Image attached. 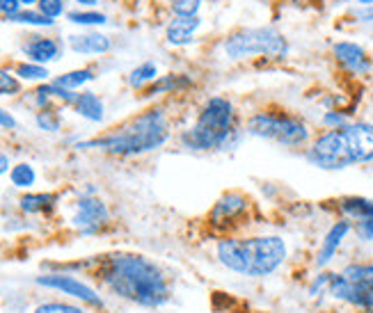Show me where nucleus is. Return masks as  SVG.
<instances>
[{
  "mask_svg": "<svg viewBox=\"0 0 373 313\" xmlns=\"http://www.w3.org/2000/svg\"><path fill=\"white\" fill-rule=\"evenodd\" d=\"M327 295L362 313H373V263H348L332 272Z\"/></svg>",
  "mask_w": 373,
  "mask_h": 313,
  "instance_id": "obj_8",
  "label": "nucleus"
},
{
  "mask_svg": "<svg viewBox=\"0 0 373 313\" xmlns=\"http://www.w3.org/2000/svg\"><path fill=\"white\" fill-rule=\"evenodd\" d=\"M236 133V110L231 101L213 96L199 110L197 122L181 133V144L190 151H218Z\"/></svg>",
  "mask_w": 373,
  "mask_h": 313,
  "instance_id": "obj_5",
  "label": "nucleus"
},
{
  "mask_svg": "<svg viewBox=\"0 0 373 313\" xmlns=\"http://www.w3.org/2000/svg\"><path fill=\"white\" fill-rule=\"evenodd\" d=\"M0 129H7V131L17 129V119H14L10 113H5L3 108H0Z\"/></svg>",
  "mask_w": 373,
  "mask_h": 313,
  "instance_id": "obj_35",
  "label": "nucleus"
},
{
  "mask_svg": "<svg viewBox=\"0 0 373 313\" xmlns=\"http://www.w3.org/2000/svg\"><path fill=\"white\" fill-rule=\"evenodd\" d=\"M357 21H362V23H373V5L357 10Z\"/></svg>",
  "mask_w": 373,
  "mask_h": 313,
  "instance_id": "obj_36",
  "label": "nucleus"
},
{
  "mask_svg": "<svg viewBox=\"0 0 373 313\" xmlns=\"http://www.w3.org/2000/svg\"><path fill=\"white\" fill-rule=\"evenodd\" d=\"M201 0H172L174 17H197Z\"/></svg>",
  "mask_w": 373,
  "mask_h": 313,
  "instance_id": "obj_30",
  "label": "nucleus"
},
{
  "mask_svg": "<svg viewBox=\"0 0 373 313\" xmlns=\"http://www.w3.org/2000/svg\"><path fill=\"white\" fill-rule=\"evenodd\" d=\"M158 80V66H156L154 62H145L136 66L131 73H129V85L136 87V89H143L147 85H152Z\"/></svg>",
  "mask_w": 373,
  "mask_h": 313,
  "instance_id": "obj_21",
  "label": "nucleus"
},
{
  "mask_svg": "<svg viewBox=\"0 0 373 313\" xmlns=\"http://www.w3.org/2000/svg\"><path fill=\"white\" fill-rule=\"evenodd\" d=\"M248 133L289 149H300L311 137L307 122L293 113H284V110H261V113H255L248 122Z\"/></svg>",
  "mask_w": 373,
  "mask_h": 313,
  "instance_id": "obj_6",
  "label": "nucleus"
},
{
  "mask_svg": "<svg viewBox=\"0 0 373 313\" xmlns=\"http://www.w3.org/2000/svg\"><path fill=\"white\" fill-rule=\"evenodd\" d=\"M330 281H332V272H318L309 284V297H318L320 293H327L330 288Z\"/></svg>",
  "mask_w": 373,
  "mask_h": 313,
  "instance_id": "obj_32",
  "label": "nucleus"
},
{
  "mask_svg": "<svg viewBox=\"0 0 373 313\" xmlns=\"http://www.w3.org/2000/svg\"><path fill=\"white\" fill-rule=\"evenodd\" d=\"M24 10V5L19 3V0H0V14H3L5 19H12L14 14H19Z\"/></svg>",
  "mask_w": 373,
  "mask_h": 313,
  "instance_id": "obj_34",
  "label": "nucleus"
},
{
  "mask_svg": "<svg viewBox=\"0 0 373 313\" xmlns=\"http://www.w3.org/2000/svg\"><path fill=\"white\" fill-rule=\"evenodd\" d=\"M350 234H353V225H350L346 218L337 220L330 229H327V234L323 236L320 247L316 252V260H314L318 270H323V267L332 263L334 256H337V252L341 249V245H344V240Z\"/></svg>",
  "mask_w": 373,
  "mask_h": 313,
  "instance_id": "obj_13",
  "label": "nucleus"
},
{
  "mask_svg": "<svg viewBox=\"0 0 373 313\" xmlns=\"http://www.w3.org/2000/svg\"><path fill=\"white\" fill-rule=\"evenodd\" d=\"M248 199H245L241 192H227V195H222L218 199V204L213 206L211 211V225L215 227H229L234 225L243 218L245 213H248Z\"/></svg>",
  "mask_w": 373,
  "mask_h": 313,
  "instance_id": "obj_14",
  "label": "nucleus"
},
{
  "mask_svg": "<svg viewBox=\"0 0 373 313\" xmlns=\"http://www.w3.org/2000/svg\"><path fill=\"white\" fill-rule=\"evenodd\" d=\"M304 155L314 167L327 171L373 162V124L350 122L344 129L320 133Z\"/></svg>",
  "mask_w": 373,
  "mask_h": 313,
  "instance_id": "obj_2",
  "label": "nucleus"
},
{
  "mask_svg": "<svg viewBox=\"0 0 373 313\" xmlns=\"http://www.w3.org/2000/svg\"><path fill=\"white\" fill-rule=\"evenodd\" d=\"M332 55L341 69L350 73V76H367L373 66L369 53L355 41H337L332 46Z\"/></svg>",
  "mask_w": 373,
  "mask_h": 313,
  "instance_id": "obj_12",
  "label": "nucleus"
},
{
  "mask_svg": "<svg viewBox=\"0 0 373 313\" xmlns=\"http://www.w3.org/2000/svg\"><path fill=\"white\" fill-rule=\"evenodd\" d=\"M225 55L229 59H248L255 55H264L268 59H284L289 55V41L273 26L243 28L225 39Z\"/></svg>",
  "mask_w": 373,
  "mask_h": 313,
  "instance_id": "obj_7",
  "label": "nucleus"
},
{
  "mask_svg": "<svg viewBox=\"0 0 373 313\" xmlns=\"http://www.w3.org/2000/svg\"><path fill=\"white\" fill-rule=\"evenodd\" d=\"M21 92V83L7 69H0V96H14Z\"/></svg>",
  "mask_w": 373,
  "mask_h": 313,
  "instance_id": "obj_28",
  "label": "nucleus"
},
{
  "mask_svg": "<svg viewBox=\"0 0 373 313\" xmlns=\"http://www.w3.org/2000/svg\"><path fill=\"white\" fill-rule=\"evenodd\" d=\"M101 281L115 295L138 307L158 309L170 302L165 272L143 254H115L101 267Z\"/></svg>",
  "mask_w": 373,
  "mask_h": 313,
  "instance_id": "obj_1",
  "label": "nucleus"
},
{
  "mask_svg": "<svg viewBox=\"0 0 373 313\" xmlns=\"http://www.w3.org/2000/svg\"><path fill=\"white\" fill-rule=\"evenodd\" d=\"M192 85V80L188 76H183V73H170V76H163L158 78L156 83H152L147 87L145 96H158V94H167V92H183V89H188Z\"/></svg>",
  "mask_w": 373,
  "mask_h": 313,
  "instance_id": "obj_20",
  "label": "nucleus"
},
{
  "mask_svg": "<svg viewBox=\"0 0 373 313\" xmlns=\"http://www.w3.org/2000/svg\"><path fill=\"white\" fill-rule=\"evenodd\" d=\"M19 3L24 5V7H33V5H37V3H39V0H19Z\"/></svg>",
  "mask_w": 373,
  "mask_h": 313,
  "instance_id": "obj_39",
  "label": "nucleus"
},
{
  "mask_svg": "<svg viewBox=\"0 0 373 313\" xmlns=\"http://www.w3.org/2000/svg\"><path fill=\"white\" fill-rule=\"evenodd\" d=\"M10 178L12 183L17 185V188H33L35 181H37V171L33 165H28V162H19V165H14L10 169Z\"/></svg>",
  "mask_w": 373,
  "mask_h": 313,
  "instance_id": "obj_25",
  "label": "nucleus"
},
{
  "mask_svg": "<svg viewBox=\"0 0 373 313\" xmlns=\"http://www.w3.org/2000/svg\"><path fill=\"white\" fill-rule=\"evenodd\" d=\"M17 76L24 80H46L48 69L42 64H35V62H21L17 66Z\"/></svg>",
  "mask_w": 373,
  "mask_h": 313,
  "instance_id": "obj_27",
  "label": "nucleus"
},
{
  "mask_svg": "<svg viewBox=\"0 0 373 313\" xmlns=\"http://www.w3.org/2000/svg\"><path fill=\"white\" fill-rule=\"evenodd\" d=\"M110 213L108 206L96 197H80L73 204V215H71V227L78 231L80 236H94L108 225Z\"/></svg>",
  "mask_w": 373,
  "mask_h": 313,
  "instance_id": "obj_10",
  "label": "nucleus"
},
{
  "mask_svg": "<svg viewBox=\"0 0 373 313\" xmlns=\"http://www.w3.org/2000/svg\"><path fill=\"white\" fill-rule=\"evenodd\" d=\"M35 313H85L76 304H66V302H44L35 309Z\"/></svg>",
  "mask_w": 373,
  "mask_h": 313,
  "instance_id": "obj_29",
  "label": "nucleus"
},
{
  "mask_svg": "<svg viewBox=\"0 0 373 313\" xmlns=\"http://www.w3.org/2000/svg\"><path fill=\"white\" fill-rule=\"evenodd\" d=\"M37 10H39L44 17L55 21L64 14V0H39V3H37Z\"/></svg>",
  "mask_w": 373,
  "mask_h": 313,
  "instance_id": "obj_31",
  "label": "nucleus"
},
{
  "mask_svg": "<svg viewBox=\"0 0 373 313\" xmlns=\"http://www.w3.org/2000/svg\"><path fill=\"white\" fill-rule=\"evenodd\" d=\"M94 78H96L94 69H76V71H69V73H64V76L55 78L53 83L60 85V87H64V89H69V92H73V89L92 83Z\"/></svg>",
  "mask_w": 373,
  "mask_h": 313,
  "instance_id": "obj_22",
  "label": "nucleus"
},
{
  "mask_svg": "<svg viewBox=\"0 0 373 313\" xmlns=\"http://www.w3.org/2000/svg\"><path fill=\"white\" fill-rule=\"evenodd\" d=\"M12 165H10V158H7L5 153H0V176L3 174H7V169H10Z\"/></svg>",
  "mask_w": 373,
  "mask_h": 313,
  "instance_id": "obj_37",
  "label": "nucleus"
},
{
  "mask_svg": "<svg viewBox=\"0 0 373 313\" xmlns=\"http://www.w3.org/2000/svg\"><path fill=\"white\" fill-rule=\"evenodd\" d=\"M69 46L78 55H103L113 48V41H110V37L101 32H83V35H71Z\"/></svg>",
  "mask_w": 373,
  "mask_h": 313,
  "instance_id": "obj_16",
  "label": "nucleus"
},
{
  "mask_svg": "<svg viewBox=\"0 0 373 313\" xmlns=\"http://www.w3.org/2000/svg\"><path fill=\"white\" fill-rule=\"evenodd\" d=\"M167 137L170 124L165 113L161 108H152L110 131L108 135L78 144V149H101L113 155H143L161 149L167 142Z\"/></svg>",
  "mask_w": 373,
  "mask_h": 313,
  "instance_id": "obj_4",
  "label": "nucleus"
},
{
  "mask_svg": "<svg viewBox=\"0 0 373 313\" xmlns=\"http://www.w3.org/2000/svg\"><path fill=\"white\" fill-rule=\"evenodd\" d=\"M218 260L227 270L243 277H271L284 265L289 247L280 236L222 238L215 247Z\"/></svg>",
  "mask_w": 373,
  "mask_h": 313,
  "instance_id": "obj_3",
  "label": "nucleus"
},
{
  "mask_svg": "<svg viewBox=\"0 0 373 313\" xmlns=\"http://www.w3.org/2000/svg\"><path fill=\"white\" fill-rule=\"evenodd\" d=\"M24 55L35 64H48L57 59L62 55V44L53 37H42V35H35V37H28V41L21 46Z\"/></svg>",
  "mask_w": 373,
  "mask_h": 313,
  "instance_id": "obj_15",
  "label": "nucleus"
},
{
  "mask_svg": "<svg viewBox=\"0 0 373 313\" xmlns=\"http://www.w3.org/2000/svg\"><path fill=\"white\" fill-rule=\"evenodd\" d=\"M76 3L83 7H94V5H99V0H76Z\"/></svg>",
  "mask_w": 373,
  "mask_h": 313,
  "instance_id": "obj_38",
  "label": "nucleus"
},
{
  "mask_svg": "<svg viewBox=\"0 0 373 313\" xmlns=\"http://www.w3.org/2000/svg\"><path fill=\"white\" fill-rule=\"evenodd\" d=\"M71 108L76 110L80 117H85L87 122H94V124L103 122V115H106V106H103V101L94 92L76 94V99H73Z\"/></svg>",
  "mask_w": 373,
  "mask_h": 313,
  "instance_id": "obj_18",
  "label": "nucleus"
},
{
  "mask_svg": "<svg viewBox=\"0 0 373 313\" xmlns=\"http://www.w3.org/2000/svg\"><path fill=\"white\" fill-rule=\"evenodd\" d=\"M357 3H360L362 7H369V5H373V0H357Z\"/></svg>",
  "mask_w": 373,
  "mask_h": 313,
  "instance_id": "obj_40",
  "label": "nucleus"
},
{
  "mask_svg": "<svg viewBox=\"0 0 373 313\" xmlns=\"http://www.w3.org/2000/svg\"><path fill=\"white\" fill-rule=\"evenodd\" d=\"M57 204V195L53 192H30L19 199V208L28 215H39V213H51Z\"/></svg>",
  "mask_w": 373,
  "mask_h": 313,
  "instance_id": "obj_19",
  "label": "nucleus"
},
{
  "mask_svg": "<svg viewBox=\"0 0 373 313\" xmlns=\"http://www.w3.org/2000/svg\"><path fill=\"white\" fill-rule=\"evenodd\" d=\"M7 21H12V23H21V26H33V28H53L55 26L53 19L44 17L39 10H37V12L30 10V7L21 10L19 14H14V17L7 19Z\"/></svg>",
  "mask_w": 373,
  "mask_h": 313,
  "instance_id": "obj_23",
  "label": "nucleus"
},
{
  "mask_svg": "<svg viewBox=\"0 0 373 313\" xmlns=\"http://www.w3.org/2000/svg\"><path fill=\"white\" fill-rule=\"evenodd\" d=\"M199 26H201L199 17H174L172 23L165 30V37L172 46H185V44H190L192 35H195V30Z\"/></svg>",
  "mask_w": 373,
  "mask_h": 313,
  "instance_id": "obj_17",
  "label": "nucleus"
},
{
  "mask_svg": "<svg viewBox=\"0 0 373 313\" xmlns=\"http://www.w3.org/2000/svg\"><path fill=\"white\" fill-rule=\"evenodd\" d=\"M339 213L353 225V231L360 243H373V199L350 195L339 199Z\"/></svg>",
  "mask_w": 373,
  "mask_h": 313,
  "instance_id": "obj_9",
  "label": "nucleus"
},
{
  "mask_svg": "<svg viewBox=\"0 0 373 313\" xmlns=\"http://www.w3.org/2000/svg\"><path fill=\"white\" fill-rule=\"evenodd\" d=\"M66 19L71 21L73 26H85V28H92V26H106L108 23V17L101 12H94V10H76V12H69Z\"/></svg>",
  "mask_w": 373,
  "mask_h": 313,
  "instance_id": "obj_24",
  "label": "nucleus"
},
{
  "mask_svg": "<svg viewBox=\"0 0 373 313\" xmlns=\"http://www.w3.org/2000/svg\"><path fill=\"white\" fill-rule=\"evenodd\" d=\"M35 122H37V126H39L42 131L57 133L60 126H62V117H60V113H57V110H53V108H42L39 113H37Z\"/></svg>",
  "mask_w": 373,
  "mask_h": 313,
  "instance_id": "obj_26",
  "label": "nucleus"
},
{
  "mask_svg": "<svg viewBox=\"0 0 373 313\" xmlns=\"http://www.w3.org/2000/svg\"><path fill=\"white\" fill-rule=\"evenodd\" d=\"M348 122V115L341 113V110H330V113L323 115V126L327 131H334V129H344Z\"/></svg>",
  "mask_w": 373,
  "mask_h": 313,
  "instance_id": "obj_33",
  "label": "nucleus"
},
{
  "mask_svg": "<svg viewBox=\"0 0 373 313\" xmlns=\"http://www.w3.org/2000/svg\"><path fill=\"white\" fill-rule=\"evenodd\" d=\"M37 284L46 286V288H53V290H60V293H64V295H69V297H76V300L85 302L87 307L103 309L101 295L96 293L92 286H87L85 281L71 277V274H42V277H37Z\"/></svg>",
  "mask_w": 373,
  "mask_h": 313,
  "instance_id": "obj_11",
  "label": "nucleus"
}]
</instances>
